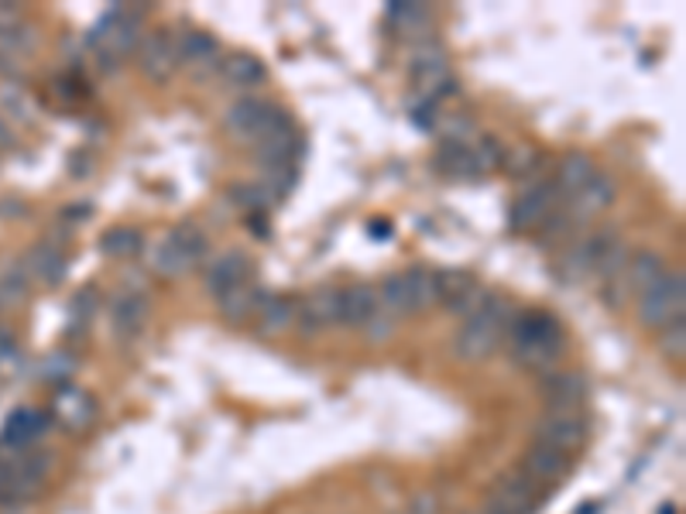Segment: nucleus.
Segmentation results:
<instances>
[{"mask_svg": "<svg viewBox=\"0 0 686 514\" xmlns=\"http://www.w3.org/2000/svg\"><path fill=\"white\" fill-rule=\"evenodd\" d=\"M504 337H508V347H512V360L528 371H546L563 353V326L549 313L512 316Z\"/></svg>", "mask_w": 686, "mask_h": 514, "instance_id": "nucleus-1", "label": "nucleus"}, {"mask_svg": "<svg viewBox=\"0 0 686 514\" xmlns=\"http://www.w3.org/2000/svg\"><path fill=\"white\" fill-rule=\"evenodd\" d=\"M508 319H512V305H508V299L501 292H485L480 295V305L467 316L464 329L456 332L453 353L461 360H467V364H480V360H488L504 340Z\"/></svg>", "mask_w": 686, "mask_h": 514, "instance_id": "nucleus-2", "label": "nucleus"}, {"mask_svg": "<svg viewBox=\"0 0 686 514\" xmlns=\"http://www.w3.org/2000/svg\"><path fill=\"white\" fill-rule=\"evenodd\" d=\"M226 131H234L237 138L261 144V141H271V138H282V135L295 131V127H292V117H289L286 107L258 100V96H244V100L234 103L231 110H226Z\"/></svg>", "mask_w": 686, "mask_h": 514, "instance_id": "nucleus-3", "label": "nucleus"}, {"mask_svg": "<svg viewBox=\"0 0 686 514\" xmlns=\"http://www.w3.org/2000/svg\"><path fill=\"white\" fill-rule=\"evenodd\" d=\"M210 254V237L202 234V230L196 223H179L172 226L165 241L151 250V265H155L159 274H186L189 268H196L202 257Z\"/></svg>", "mask_w": 686, "mask_h": 514, "instance_id": "nucleus-4", "label": "nucleus"}, {"mask_svg": "<svg viewBox=\"0 0 686 514\" xmlns=\"http://www.w3.org/2000/svg\"><path fill=\"white\" fill-rule=\"evenodd\" d=\"M683 305H686V278L683 271H673V274L666 271L639 295V319L649 329H663L683 316Z\"/></svg>", "mask_w": 686, "mask_h": 514, "instance_id": "nucleus-5", "label": "nucleus"}, {"mask_svg": "<svg viewBox=\"0 0 686 514\" xmlns=\"http://www.w3.org/2000/svg\"><path fill=\"white\" fill-rule=\"evenodd\" d=\"M663 274H666V261L655 250H631L625 271L612 281V285H604V299L612 308H621V302L628 295H642L652 281H659Z\"/></svg>", "mask_w": 686, "mask_h": 514, "instance_id": "nucleus-6", "label": "nucleus"}, {"mask_svg": "<svg viewBox=\"0 0 686 514\" xmlns=\"http://www.w3.org/2000/svg\"><path fill=\"white\" fill-rule=\"evenodd\" d=\"M588 419L580 416V411H549V416H543L536 422V443L539 446H549L556 453H563V456H573L583 449V443H588Z\"/></svg>", "mask_w": 686, "mask_h": 514, "instance_id": "nucleus-7", "label": "nucleus"}, {"mask_svg": "<svg viewBox=\"0 0 686 514\" xmlns=\"http://www.w3.org/2000/svg\"><path fill=\"white\" fill-rule=\"evenodd\" d=\"M437 281V305H443L446 313L456 316H470L480 305L485 289L477 285V278L470 271H433Z\"/></svg>", "mask_w": 686, "mask_h": 514, "instance_id": "nucleus-8", "label": "nucleus"}, {"mask_svg": "<svg viewBox=\"0 0 686 514\" xmlns=\"http://www.w3.org/2000/svg\"><path fill=\"white\" fill-rule=\"evenodd\" d=\"M53 425V416L42 408H18L14 416L8 419L4 432H0V453H24L35 449L38 440Z\"/></svg>", "mask_w": 686, "mask_h": 514, "instance_id": "nucleus-9", "label": "nucleus"}, {"mask_svg": "<svg viewBox=\"0 0 686 514\" xmlns=\"http://www.w3.org/2000/svg\"><path fill=\"white\" fill-rule=\"evenodd\" d=\"M519 474L528 477L536 487H543V491H549V487L563 483V480L570 477V456L556 453V449H549V446L532 443V446L522 453Z\"/></svg>", "mask_w": 686, "mask_h": 514, "instance_id": "nucleus-10", "label": "nucleus"}, {"mask_svg": "<svg viewBox=\"0 0 686 514\" xmlns=\"http://www.w3.org/2000/svg\"><path fill=\"white\" fill-rule=\"evenodd\" d=\"M138 66H141V72L148 75L151 83H165L168 75H172L175 69H179V59H175V35H172L168 28L151 32V35L141 42Z\"/></svg>", "mask_w": 686, "mask_h": 514, "instance_id": "nucleus-11", "label": "nucleus"}, {"mask_svg": "<svg viewBox=\"0 0 686 514\" xmlns=\"http://www.w3.org/2000/svg\"><path fill=\"white\" fill-rule=\"evenodd\" d=\"M299 329L302 337H319L326 326L340 323V289L337 285H323L319 292H313L306 299V305H299Z\"/></svg>", "mask_w": 686, "mask_h": 514, "instance_id": "nucleus-12", "label": "nucleus"}, {"mask_svg": "<svg viewBox=\"0 0 686 514\" xmlns=\"http://www.w3.org/2000/svg\"><path fill=\"white\" fill-rule=\"evenodd\" d=\"M491 498L498 504H504L512 514H536L543 504V487H536L528 477H522L519 470L501 474L491 487Z\"/></svg>", "mask_w": 686, "mask_h": 514, "instance_id": "nucleus-13", "label": "nucleus"}, {"mask_svg": "<svg viewBox=\"0 0 686 514\" xmlns=\"http://www.w3.org/2000/svg\"><path fill=\"white\" fill-rule=\"evenodd\" d=\"M556 196H560V189H556L553 178H549V183L532 186L525 196H519L515 206H512V230H515V234H522V230H536L553 213Z\"/></svg>", "mask_w": 686, "mask_h": 514, "instance_id": "nucleus-14", "label": "nucleus"}, {"mask_svg": "<svg viewBox=\"0 0 686 514\" xmlns=\"http://www.w3.org/2000/svg\"><path fill=\"white\" fill-rule=\"evenodd\" d=\"M543 398L549 411H580L588 401V377L577 371H556L543 381Z\"/></svg>", "mask_w": 686, "mask_h": 514, "instance_id": "nucleus-15", "label": "nucleus"}, {"mask_svg": "<svg viewBox=\"0 0 686 514\" xmlns=\"http://www.w3.org/2000/svg\"><path fill=\"white\" fill-rule=\"evenodd\" d=\"M244 281H254V261H251L244 250H231V254L217 257V261L210 265V271H207V292L213 299H220L223 292L244 285Z\"/></svg>", "mask_w": 686, "mask_h": 514, "instance_id": "nucleus-16", "label": "nucleus"}, {"mask_svg": "<svg viewBox=\"0 0 686 514\" xmlns=\"http://www.w3.org/2000/svg\"><path fill=\"white\" fill-rule=\"evenodd\" d=\"M433 168L440 175H446V178H480V175H485V168H480L474 148H467L461 138L440 144L437 159H433Z\"/></svg>", "mask_w": 686, "mask_h": 514, "instance_id": "nucleus-17", "label": "nucleus"}, {"mask_svg": "<svg viewBox=\"0 0 686 514\" xmlns=\"http://www.w3.org/2000/svg\"><path fill=\"white\" fill-rule=\"evenodd\" d=\"M299 316V302L282 292H265L258 305V332L261 337H282V332L295 323Z\"/></svg>", "mask_w": 686, "mask_h": 514, "instance_id": "nucleus-18", "label": "nucleus"}, {"mask_svg": "<svg viewBox=\"0 0 686 514\" xmlns=\"http://www.w3.org/2000/svg\"><path fill=\"white\" fill-rule=\"evenodd\" d=\"M265 299V289H258L254 281H244V285L231 289V292H223L217 299V308H220V316L231 323V326H244L247 319L258 316V305Z\"/></svg>", "mask_w": 686, "mask_h": 514, "instance_id": "nucleus-19", "label": "nucleus"}, {"mask_svg": "<svg viewBox=\"0 0 686 514\" xmlns=\"http://www.w3.org/2000/svg\"><path fill=\"white\" fill-rule=\"evenodd\" d=\"M381 313L377 289L371 285H347L340 289V323L344 326H368Z\"/></svg>", "mask_w": 686, "mask_h": 514, "instance_id": "nucleus-20", "label": "nucleus"}, {"mask_svg": "<svg viewBox=\"0 0 686 514\" xmlns=\"http://www.w3.org/2000/svg\"><path fill=\"white\" fill-rule=\"evenodd\" d=\"M24 271H28L35 281H42V285L56 289V285H62V278L69 271V261H66V254L56 244H38L28 254V261H24Z\"/></svg>", "mask_w": 686, "mask_h": 514, "instance_id": "nucleus-21", "label": "nucleus"}, {"mask_svg": "<svg viewBox=\"0 0 686 514\" xmlns=\"http://www.w3.org/2000/svg\"><path fill=\"white\" fill-rule=\"evenodd\" d=\"M42 494V483L32 480L28 474H21L14 467H8V463H0V507H24V504H32L38 501Z\"/></svg>", "mask_w": 686, "mask_h": 514, "instance_id": "nucleus-22", "label": "nucleus"}, {"mask_svg": "<svg viewBox=\"0 0 686 514\" xmlns=\"http://www.w3.org/2000/svg\"><path fill=\"white\" fill-rule=\"evenodd\" d=\"M56 416L66 429H86L96 416V405L86 392L72 388V384H62L56 395Z\"/></svg>", "mask_w": 686, "mask_h": 514, "instance_id": "nucleus-23", "label": "nucleus"}, {"mask_svg": "<svg viewBox=\"0 0 686 514\" xmlns=\"http://www.w3.org/2000/svg\"><path fill=\"white\" fill-rule=\"evenodd\" d=\"M612 202H615V183H612V178H604L601 172H597L580 192L570 196V206H573V213H577V217H597V213H604Z\"/></svg>", "mask_w": 686, "mask_h": 514, "instance_id": "nucleus-24", "label": "nucleus"}, {"mask_svg": "<svg viewBox=\"0 0 686 514\" xmlns=\"http://www.w3.org/2000/svg\"><path fill=\"white\" fill-rule=\"evenodd\" d=\"M148 319V299L141 292H131V295H120L114 302V313H111V326L117 337H135V332L144 326Z\"/></svg>", "mask_w": 686, "mask_h": 514, "instance_id": "nucleus-25", "label": "nucleus"}, {"mask_svg": "<svg viewBox=\"0 0 686 514\" xmlns=\"http://www.w3.org/2000/svg\"><path fill=\"white\" fill-rule=\"evenodd\" d=\"M223 80L237 86V90H251V86H261L268 80V69L258 56H247V51H237L223 62Z\"/></svg>", "mask_w": 686, "mask_h": 514, "instance_id": "nucleus-26", "label": "nucleus"}, {"mask_svg": "<svg viewBox=\"0 0 686 514\" xmlns=\"http://www.w3.org/2000/svg\"><path fill=\"white\" fill-rule=\"evenodd\" d=\"M597 175V168H594V162L588 159V154H580V151H573V154H567V159L560 162V168H556V189L560 192H580L583 186L591 183V178Z\"/></svg>", "mask_w": 686, "mask_h": 514, "instance_id": "nucleus-27", "label": "nucleus"}, {"mask_svg": "<svg viewBox=\"0 0 686 514\" xmlns=\"http://www.w3.org/2000/svg\"><path fill=\"white\" fill-rule=\"evenodd\" d=\"M217 38L207 35V32H183L179 38H175V59H179V66H202L217 59Z\"/></svg>", "mask_w": 686, "mask_h": 514, "instance_id": "nucleus-28", "label": "nucleus"}, {"mask_svg": "<svg viewBox=\"0 0 686 514\" xmlns=\"http://www.w3.org/2000/svg\"><path fill=\"white\" fill-rule=\"evenodd\" d=\"M405 281V292H409V305H412V316L426 313V308L437 305V281H433V271L426 268H409L402 274Z\"/></svg>", "mask_w": 686, "mask_h": 514, "instance_id": "nucleus-29", "label": "nucleus"}, {"mask_svg": "<svg viewBox=\"0 0 686 514\" xmlns=\"http://www.w3.org/2000/svg\"><path fill=\"white\" fill-rule=\"evenodd\" d=\"M377 302H381V313L392 316V319H409V316H412L409 292H405V281H402V274H388L385 281H381V289H377Z\"/></svg>", "mask_w": 686, "mask_h": 514, "instance_id": "nucleus-30", "label": "nucleus"}, {"mask_svg": "<svg viewBox=\"0 0 686 514\" xmlns=\"http://www.w3.org/2000/svg\"><path fill=\"white\" fill-rule=\"evenodd\" d=\"M144 247V237L135 226H111L104 237H100V250L107 257H135Z\"/></svg>", "mask_w": 686, "mask_h": 514, "instance_id": "nucleus-31", "label": "nucleus"}, {"mask_svg": "<svg viewBox=\"0 0 686 514\" xmlns=\"http://www.w3.org/2000/svg\"><path fill=\"white\" fill-rule=\"evenodd\" d=\"M28 292H32V278H28V271H24V268L4 271V274H0V313H4V308L21 305L24 299H28Z\"/></svg>", "mask_w": 686, "mask_h": 514, "instance_id": "nucleus-32", "label": "nucleus"}, {"mask_svg": "<svg viewBox=\"0 0 686 514\" xmlns=\"http://www.w3.org/2000/svg\"><path fill=\"white\" fill-rule=\"evenodd\" d=\"M659 350H663L670 360H683L686 353V319H673L670 326H663V332H659Z\"/></svg>", "mask_w": 686, "mask_h": 514, "instance_id": "nucleus-33", "label": "nucleus"}, {"mask_svg": "<svg viewBox=\"0 0 686 514\" xmlns=\"http://www.w3.org/2000/svg\"><path fill=\"white\" fill-rule=\"evenodd\" d=\"M570 226H573L570 217H553V213H549V217L536 226V237H539L543 247H563V241H567V234H570Z\"/></svg>", "mask_w": 686, "mask_h": 514, "instance_id": "nucleus-34", "label": "nucleus"}, {"mask_svg": "<svg viewBox=\"0 0 686 514\" xmlns=\"http://www.w3.org/2000/svg\"><path fill=\"white\" fill-rule=\"evenodd\" d=\"M388 17L398 21V28L402 32H409V28H426L429 24V11L422 4H392L388 8Z\"/></svg>", "mask_w": 686, "mask_h": 514, "instance_id": "nucleus-35", "label": "nucleus"}, {"mask_svg": "<svg viewBox=\"0 0 686 514\" xmlns=\"http://www.w3.org/2000/svg\"><path fill=\"white\" fill-rule=\"evenodd\" d=\"M543 162V154H536L532 148H519V151H512V154H504V168L512 172L515 178H525V175H536L539 165Z\"/></svg>", "mask_w": 686, "mask_h": 514, "instance_id": "nucleus-36", "label": "nucleus"}, {"mask_svg": "<svg viewBox=\"0 0 686 514\" xmlns=\"http://www.w3.org/2000/svg\"><path fill=\"white\" fill-rule=\"evenodd\" d=\"M265 196H268V189L254 186V183H241V186H231V202H237L241 210H251V213L265 210V202H268Z\"/></svg>", "mask_w": 686, "mask_h": 514, "instance_id": "nucleus-37", "label": "nucleus"}, {"mask_svg": "<svg viewBox=\"0 0 686 514\" xmlns=\"http://www.w3.org/2000/svg\"><path fill=\"white\" fill-rule=\"evenodd\" d=\"M72 371H75L72 353H53V357L45 360V367H42V374H45L48 381H66Z\"/></svg>", "mask_w": 686, "mask_h": 514, "instance_id": "nucleus-38", "label": "nucleus"}, {"mask_svg": "<svg viewBox=\"0 0 686 514\" xmlns=\"http://www.w3.org/2000/svg\"><path fill=\"white\" fill-rule=\"evenodd\" d=\"M90 302H96V292L93 289H83V292H75V299H72V305H69V316L75 319V326H86L90 323V316H93V305Z\"/></svg>", "mask_w": 686, "mask_h": 514, "instance_id": "nucleus-39", "label": "nucleus"}, {"mask_svg": "<svg viewBox=\"0 0 686 514\" xmlns=\"http://www.w3.org/2000/svg\"><path fill=\"white\" fill-rule=\"evenodd\" d=\"M392 329H395V319L385 316V313H377V316L364 326V340H368V343H388V340H392Z\"/></svg>", "mask_w": 686, "mask_h": 514, "instance_id": "nucleus-40", "label": "nucleus"}, {"mask_svg": "<svg viewBox=\"0 0 686 514\" xmlns=\"http://www.w3.org/2000/svg\"><path fill=\"white\" fill-rule=\"evenodd\" d=\"M18 340H14V332L4 326V323H0V364H4V367H11V364H18Z\"/></svg>", "mask_w": 686, "mask_h": 514, "instance_id": "nucleus-41", "label": "nucleus"}, {"mask_svg": "<svg viewBox=\"0 0 686 514\" xmlns=\"http://www.w3.org/2000/svg\"><path fill=\"white\" fill-rule=\"evenodd\" d=\"M409 514H443V504L433 494H416L409 504Z\"/></svg>", "mask_w": 686, "mask_h": 514, "instance_id": "nucleus-42", "label": "nucleus"}, {"mask_svg": "<svg viewBox=\"0 0 686 514\" xmlns=\"http://www.w3.org/2000/svg\"><path fill=\"white\" fill-rule=\"evenodd\" d=\"M477 514H512V511H508L504 504H498V501H495V498L488 494V501H485V504H480V507H477Z\"/></svg>", "mask_w": 686, "mask_h": 514, "instance_id": "nucleus-43", "label": "nucleus"}, {"mask_svg": "<svg viewBox=\"0 0 686 514\" xmlns=\"http://www.w3.org/2000/svg\"><path fill=\"white\" fill-rule=\"evenodd\" d=\"M11 144H14V138H11V127H8L4 120H0V151L11 148Z\"/></svg>", "mask_w": 686, "mask_h": 514, "instance_id": "nucleus-44", "label": "nucleus"}, {"mask_svg": "<svg viewBox=\"0 0 686 514\" xmlns=\"http://www.w3.org/2000/svg\"><path fill=\"white\" fill-rule=\"evenodd\" d=\"M467 514H477V511H467Z\"/></svg>", "mask_w": 686, "mask_h": 514, "instance_id": "nucleus-45", "label": "nucleus"}]
</instances>
